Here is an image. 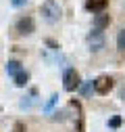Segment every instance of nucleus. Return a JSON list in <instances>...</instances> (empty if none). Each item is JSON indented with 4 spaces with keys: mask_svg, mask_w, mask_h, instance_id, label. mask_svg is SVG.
<instances>
[{
    "mask_svg": "<svg viewBox=\"0 0 125 132\" xmlns=\"http://www.w3.org/2000/svg\"><path fill=\"white\" fill-rule=\"evenodd\" d=\"M42 17L48 23H56L60 19V6H58L56 0H46L42 4Z\"/></svg>",
    "mask_w": 125,
    "mask_h": 132,
    "instance_id": "obj_1",
    "label": "nucleus"
},
{
    "mask_svg": "<svg viewBox=\"0 0 125 132\" xmlns=\"http://www.w3.org/2000/svg\"><path fill=\"white\" fill-rule=\"evenodd\" d=\"M81 80H79V73H77L75 69H67L65 76H62V88H65L67 92H73L75 88H79Z\"/></svg>",
    "mask_w": 125,
    "mask_h": 132,
    "instance_id": "obj_2",
    "label": "nucleus"
},
{
    "mask_svg": "<svg viewBox=\"0 0 125 132\" xmlns=\"http://www.w3.org/2000/svg\"><path fill=\"white\" fill-rule=\"evenodd\" d=\"M115 86V80L111 76H100L96 82H94V90H96L98 94H108V90H111Z\"/></svg>",
    "mask_w": 125,
    "mask_h": 132,
    "instance_id": "obj_3",
    "label": "nucleus"
},
{
    "mask_svg": "<svg viewBox=\"0 0 125 132\" xmlns=\"http://www.w3.org/2000/svg\"><path fill=\"white\" fill-rule=\"evenodd\" d=\"M88 44H90V51L98 53L100 48H104V36L102 31H92V34L88 36Z\"/></svg>",
    "mask_w": 125,
    "mask_h": 132,
    "instance_id": "obj_4",
    "label": "nucleus"
},
{
    "mask_svg": "<svg viewBox=\"0 0 125 132\" xmlns=\"http://www.w3.org/2000/svg\"><path fill=\"white\" fill-rule=\"evenodd\" d=\"M34 29H36V21L31 19V17H21V19L17 21V31H19V34H23V36L31 34Z\"/></svg>",
    "mask_w": 125,
    "mask_h": 132,
    "instance_id": "obj_5",
    "label": "nucleus"
},
{
    "mask_svg": "<svg viewBox=\"0 0 125 132\" xmlns=\"http://www.w3.org/2000/svg\"><path fill=\"white\" fill-rule=\"evenodd\" d=\"M108 23H111V15H106V13H98L94 17V29L96 31H102L104 27H108Z\"/></svg>",
    "mask_w": 125,
    "mask_h": 132,
    "instance_id": "obj_6",
    "label": "nucleus"
},
{
    "mask_svg": "<svg viewBox=\"0 0 125 132\" xmlns=\"http://www.w3.org/2000/svg\"><path fill=\"white\" fill-rule=\"evenodd\" d=\"M106 6H108V0H86V9L92 13H104Z\"/></svg>",
    "mask_w": 125,
    "mask_h": 132,
    "instance_id": "obj_7",
    "label": "nucleus"
},
{
    "mask_svg": "<svg viewBox=\"0 0 125 132\" xmlns=\"http://www.w3.org/2000/svg\"><path fill=\"white\" fill-rule=\"evenodd\" d=\"M21 69H23V67H21V63H19V61H8V63H6V73H8V76L19 73Z\"/></svg>",
    "mask_w": 125,
    "mask_h": 132,
    "instance_id": "obj_8",
    "label": "nucleus"
},
{
    "mask_svg": "<svg viewBox=\"0 0 125 132\" xmlns=\"http://www.w3.org/2000/svg\"><path fill=\"white\" fill-rule=\"evenodd\" d=\"M13 80H15V84H17V86H25L27 84V80H29V76H27V71H19V73H15L13 76Z\"/></svg>",
    "mask_w": 125,
    "mask_h": 132,
    "instance_id": "obj_9",
    "label": "nucleus"
},
{
    "mask_svg": "<svg viewBox=\"0 0 125 132\" xmlns=\"http://www.w3.org/2000/svg\"><path fill=\"white\" fill-rule=\"evenodd\" d=\"M117 48L121 53H125V29H121L119 36H117Z\"/></svg>",
    "mask_w": 125,
    "mask_h": 132,
    "instance_id": "obj_10",
    "label": "nucleus"
},
{
    "mask_svg": "<svg viewBox=\"0 0 125 132\" xmlns=\"http://www.w3.org/2000/svg\"><path fill=\"white\" fill-rule=\"evenodd\" d=\"M79 88H81V94H84V96H90V94H92V90H94V82H86V84H79Z\"/></svg>",
    "mask_w": 125,
    "mask_h": 132,
    "instance_id": "obj_11",
    "label": "nucleus"
},
{
    "mask_svg": "<svg viewBox=\"0 0 125 132\" xmlns=\"http://www.w3.org/2000/svg\"><path fill=\"white\" fill-rule=\"evenodd\" d=\"M56 101H58V94H52V96H50V101L46 103V107H44V109H46V111H50V109H52V105H54Z\"/></svg>",
    "mask_w": 125,
    "mask_h": 132,
    "instance_id": "obj_12",
    "label": "nucleus"
},
{
    "mask_svg": "<svg viewBox=\"0 0 125 132\" xmlns=\"http://www.w3.org/2000/svg\"><path fill=\"white\" fill-rule=\"evenodd\" d=\"M108 126H111V128H119V126H121V118H119V115H117V118H113L111 122H108Z\"/></svg>",
    "mask_w": 125,
    "mask_h": 132,
    "instance_id": "obj_13",
    "label": "nucleus"
},
{
    "mask_svg": "<svg viewBox=\"0 0 125 132\" xmlns=\"http://www.w3.org/2000/svg\"><path fill=\"white\" fill-rule=\"evenodd\" d=\"M13 132H25V126H23L21 122H17V124H15V128H13Z\"/></svg>",
    "mask_w": 125,
    "mask_h": 132,
    "instance_id": "obj_14",
    "label": "nucleus"
},
{
    "mask_svg": "<svg viewBox=\"0 0 125 132\" xmlns=\"http://www.w3.org/2000/svg\"><path fill=\"white\" fill-rule=\"evenodd\" d=\"M25 2H27V0H11V4H13V6H17V9H19V6H23Z\"/></svg>",
    "mask_w": 125,
    "mask_h": 132,
    "instance_id": "obj_15",
    "label": "nucleus"
}]
</instances>
